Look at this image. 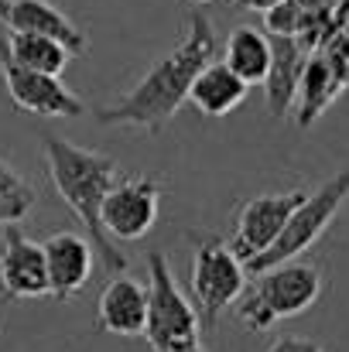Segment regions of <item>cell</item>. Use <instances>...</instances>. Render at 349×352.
<instances>
[{"instance_id": "cell-1", "label": "cell", "mask_w": 349, "mask_h": 352, "mask_svg": "<svg viewBox=\"0 0 349 352\" xmlns=\"http://www.w3.org/2000/svg\"><path fill=\"white\" fill-rule=\"evenodd\" d=\"M213 58H216V31H213L209 17L202 10H195L189 17V28H185L182 41L165 58H158L134 82V89H127L120 100L103 107L96 113V120L107 123V126H137V130L158 133L189 103L192 79Z\"/></svg>"}, {"instance_id": "cell-2", "label": "cell", "mask_w": 349, "mask_h": 352, "mask_svg": "<svg viewBox=\"0 0 349 352\" xmlns=\"http://www.w3.org/2000/svg\"><path fill=\"white\" fill-rule=\"evenodd\" d=\"M41 147H45V168H48V178H52L59 199L83 223L86 239L93 243L96 256L114 274H123L127 256L116 246V239H110V233L103 230V199L120 178V164L110 154L79 147L65 137H45Z\"/></svg>"}, {"instance_id": "cell-3", "label": "cell", "mask_w": 349, "mask_h": 352, "mask_svg": "<svg viewBox=\"0 0 349 352\" xmlns=\"http://www.w3.org/2000/svg\"><path fill=\"white\" fill-rule=\"evenodd\" d=\"M202 322L189 294L182 291L168 256L161 250L147 253V322L144 339L151 352H189L199 346Z\"/></svg>"}, {"instance_id": "cell-4", "label": "cell", "mask_w": 349, "mask_h": 352, "mask_svg": "<svg viewBox=\"0 0 349 352\" xmlns=\"http://www.w3.org/2000/svg\"><path fill=\"white\" fill-rule=\"evenodd\" d=\"M346 202H349V168L339 171V175H332V178H326L315 192H308L298 202V209L288 216V223L277 233V239L264 253H257L253 260H246L243 270L250 277H257V274H264V270H271L277 263L298 260L308 246H315L322 239V233L332 226V219L339 216V209Z\"/></svg>"}, {"instance_id": "cell-5", "label": "cell", "mask_w": 349, "mask_h": 352, "mask_svg": "<svg viewBox=\"0 0 349 352\" xmlns=\"http://www.w3.org/2000/svg\"><path fill=\"white\" fill-rule=\"evenodd\" d=\"M246 287V270L243 260L230 250V243L206 236L192 250V277H189V294L199 311L202 329H213L216 318L233 308V301Z\"/></svg>"}, {"instance_id": "cell-6", "label": "cell", "mask_w": 349, "mask_h": 352, "mask_svg": "<svg viewBox=\"0 0 349 352\" xmlns=\"http://www.w3.org/2000/svg\"><path fill=\"white\" fill-rule=\"evenodd\" d=\"M0 76H3V89L14 103V110L21 113H31V117H52V120H76L83 117L86 103L59 79V76H48V72H34V69H24L17 65L3 45H0Z\"/></svg>"}, {"instance_id": "cell-7", "label": "cell", "mask_w": 349, "mask_h": 352, "mask_svg": "<svg viewBox=\"0 0 349 352\" xmlns=\"http://www.w3.org/2000/svg\"><path fill=\"white\" fill-rule=\"evenodd\" d=\"M161 216V182L151 175L116 178L103 199V230L110 239H144Z\"/></svg>"}, {"instance_id": "cell-8", "label": "cell", "mask_w": 349, "mask_h": 352, "mask_svg": "<svg viewBox=\"0 0 349 352\" xmlns=\"http://www.w3.org/2000/svg\"><path fill=\"white\" fill-rule=\"evenodd\" d=\"M305 188H291V192H267V195H253L236 209V226H233L230 250L246 263L257 253H264L277 233L284 230L288 216L298 209V202L305 199Z\"/></svg>"}, {"instance_id": "cell-9", "label": "cell", "mask_w": 349, "mask_h": 352, "mask_svg": "<svg viewBox=\"0 0 349 352\" xmlns=\"http://www.w3.org/2000/svg\"><path fill=\"white\" fill-rule=\"evenodd\" d=\"M253 291L260 294V301L271 308V315L277 322L281 318H295V315L308 311L319 301L322 270L312 267V263H302V260H288V263H277V267L257 274Z\"/></svg>"}, {"instance_id": "cell-10", "label": "cell", "mask_w": 349, "mask_h": 352, "mask_svg": "<svg viewBox=\"0 0 349 352\" xmlns=\"http://www.w3.org/2000/svg\"><path fill=\"white\" fill-rule=\"evenodd\" d=\"M0 287L17 301H34L48 294V270L41 243L28 239L17 223L3 226L0 239Z\"/></svg>"}, {"instance_id": "cell-11", "label": "cell", "mask_w": 349, "mask_h": 352, "mask_svg": "<svg viewBox=\"0 0 349 352\" xmlns=\"http://www.w3.org/2000/svg\"><path fill=\"white\" fill-rule=\"evenodd\" d=\"M0 24L3 31L17 34H45L69 48V55H86L89 38L86 31L52 0H0Z\"/></svg>"}, {"instance_id": "cell-12", "label": "cell", "mask_w": 349, "mask_h": 352, "mask_svg": "<svg viewBox=\"0 0 349 352\" xmlns=\"http://www.w3.org/2000/svg\"><path fill=\"white\" fill-rule=\"evenodd\" d=\"M45 270H48V294H55L59 301H69L76 298L89 277H93V267H96V250L86 236L79 233H52L45 243Z\"/></svg>"}, {"instance_id": "cell-13", "label": "cell", "mask_w": 349, "mask_h": 352, "mask_svg": "<svg viewBox=\"0 0 349 352\" xmlns=\"http://www.w3.org/2000/svg\"><path fill=\"white\" fill-rule=\"evenodd\" d=\"M144 322H147V284L130 274H116L100 291L96 329L120 339H134L144 336Z\"/></svg>"}, {"instance_id": "cell-14", "label": "cell", "mask_w": 349, "mask_h": 352, "mask_svg": "<svg viewBox=\"0 0 349 352\" xmlns=\"http://www.w3.org/2000/svg\"><path fill=\"white\" fill-rule=\"evenodd\" d=\"M305 58H308V48L298 38H271V69L260 86L267 96V113L274 120L291 117Z\"/></svg>"}, {"instance_id": "cell-15", "label": "cell", "mask_w": 349, "mask_h": 352, "mask_svg": "<svg viewBox=\"0 0 349 352\" xmlns=\"http://www.w3.org/2000/svg\"><path fill=\"white\" fill-rule=\"evenodd\" d=\"M343 93H346V86L336 79V72L329 69V62L322 58V52H308L305 69H302V79H298L291 117H295V123L302 130H308Z\"/></svg>"}, {"instance_id": "cell-16", "label": "cell", "mask_w": 349, "mask_h": 352, "mask_svg": "<svg viewBox=\"0 0 349 352\" xmlns=\"http://www.w3.org/2000/svg\"><path fill=\"white\" fill-rule=\"evenodd\" d=\"M250 86L233 76L223 62H209L202 65V72L192 79V89H189V103L202 113V117H226L233 113L243 100H246Z\"/></svg>"}, {"instance_id": "cell-17", "label": "cell", "mask_w": 349, "mask_h": 352, "mask_svg": "<svg viewBox=\"0 0 349 352\" xmlns=\"http://www.w3.org/2000/svg\"><path fill=\"white\" fill-rule=\"evenodd\" d=\"M233 76H240L246 86H260L267 69H271V38L250 24L233 28L226 45H223V58H220Z\"/></svg>"}, {"instance_id": "cell-18", "label": "cell", "mask_w": 349, "mask_h": 352, "mask_svg": "<svg viewBox=\"0 0 349 352\" xmlns=\"http://www.w3.org/2000/svg\"><path fill=\"white\" fill-rule=\"evenodd\" d=\"M0 45L3 52L24 65V69H34V72H48V76H62L65 65H69V48L59 45L55 38H45V34H17V31H3L0 34Z\"/></svg>"}, {"instance_id": "cell-19", "label": "cell", "mask_w": 349, "mask_h": 352, "mask_svg": "<svg viewBox=\"0 0 349 352\" xmlns=\"http://www.w3.org/2000/svg\"><path fill=\"white\" fill-rule=\"evenodd\" d=\"M38 195L34 188L24 182V175H17L3 157H0V230L10 223H24L34 209Z\"/></svg>"}, {"instance_id": "cell-20", "label": "cell", "mask_w": 349, "mask_h": 352, "mask_svg": "<svg viewBox=\"0 0 349 352\" xmlns=\"http://www.w3.org/2000/svg\"><path fill=\"white\" fill-rule=\"evenodd\" d=\"M308 24V10L298 0H281L271 10H264V34L267 38H302Z\"/></svg>"}, {"instance_id": "cell-21", "label": "cell", "mask_w": 349, "mask_h": 352, "mask_svg": "<svg viewBox=\"0 0 349 352\" xmlns=\"http://www.w3.org/2000/svg\"><path fill=\"white\" fill-rule=\"evenodd\" d=\"M233 308H236V322L246 332H271L277 325V318L271 315V308L260 301V294L253 287H243V294L233 301Z\"/></svg>"}, {"instance_id": "cell-22", "label": "cell", "mask_w": 349, "mask_h": 352, "mask_svg": "<svg viewBox=\"0 0 349 352\" xmlns=\"http://www.w3.org/2000/svg\"><path fill=\"white\" fill-rule=\"evenodd\" d=\"M319 52L329 62V69L336 72V79L349 89V31H332V38Z\"/></svg>"}, {"instance_id": "cell-23", "label": "cell", "mask_w": 349, "mask_h": 352, "mask_svg": "<svg viewBox=\"0 0 349 352\" xmlns=\"http://www.w3.org/2000/svg\"><path fill=\"white\" fill-rule=\"evenodd\" d=\"M267 352H326L315 339H305V336H281V339H274Z\"/></svg>"}, {"instance_id": "cell-24", "label": "cell", "mask_w": 349, "mask_h": 352, "mask_svg": "<svg viewBox=\"0 0 349 352\" xmlns=\"http://www.w3.org/2000/svg\"><path fill=\"white\" fill-rule=\"evenodd\" d=\"M298 3H302L308 14H332L339 0H298Z\"/></svg>"}, {"instance_id": "cell-25", "label": "cell", "mask_w": 349, "mask_h": 352, "mask_svg": "<svg viewBox=\"0 0 349 352\" xmlns=\"http://www.w3.org/2000/svg\"><path fill=\"white\" fill-rule=\"evenodd\" d=\"M332 24H336V31H349V0H339V3H336Z\"/></svg>"}, {"instance_id": "cell-26", "label": "cell", "mask_w": 349, "mask_h": 352, "mask_svg": "<svg viewBox=\"0 0 349 352\" xmlns=\"http://www.w3.org/2000/svg\"><path fill=\"white\" fill-rule=\"evenodd\" d=\"M274 3H281V0H236V7H240V10H250V14H264V10H271Z\"/></svg>"}, {"instance_id": "cell-27", "label": "cell", "mask_w": 349, "mask_h": 352, "mask_svg": "<svg viewBox=\"0 0 349 352\" xmlns=\"http://www.w3.org/2000/svg\"><path fill=\"white\" fill-rule=\"evenodd\" d=\"M189 3H213V0H189Z\"/></svg>"}, {"instance_id": "cell-28", "label": "cell", "mask_w": 349, "mask_h": 352, "mask_svg": "<svg viewBox=\"0 0 349 352\" xmlns=\"http://www.w3.org/2000/svg\"><path fill=\"white\" fill-rule=\"evenodd\" d=\"M189 352H209V349H202V346H195V349H189Z\"/></svg>"}]
</instances>
